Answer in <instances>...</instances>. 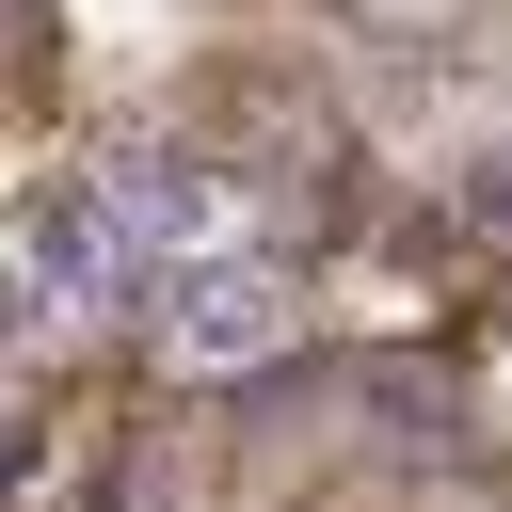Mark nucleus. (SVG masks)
Instances as JSON below:
<instances>
[{
    "mask_svg": "<svg viewBox=\"0 0 512 512\" xmlns=\"http://www.w3.org/2000/svg\"><path fill=\"white\" fill-rule=\"evenodd\" d=\"M16 256H32L48 320H64V304H128V288H144V272H128V240H112V208H96V176H48V192L16 208Z\"/></svg>",
    "mask_w": 512,
    "mask_h": 512,
    "instance_id": "2",
    "label": "nucleus"
},
{
    "mask_svg": "<svg viewBox=\"0 0 512 512\" xmlns=\"http://www.w3.org/2000/svg\"><path fill=\"white\" fill-rule=\"evenodd\" d=\"M32 320H48V288H32V256H16V224H0V352H16Z\"/></svg>",
    "mask_w": 512,
    "mask_h": 512,
    "instance_id": "4",
    "label": "nucleus"
},
{
    "mask_svg": "<svg viewBox=\"0 0 512 512\" xmlns=\"http://www.w3.org/2000/svg\"><path fill=\"white\" fill-rule=\"evenodd\" d=\"M304 336V288H288V256H240V240H208L176 288H160V352L176 368H272Z\"/></svg>",
    "mask_w": 512,
    "mask_h": 512,
    "instance_id": "1",
    "label": "nucleus"
},
{
    "mask_svg": "<svg viewBox=\"0 0 512 512\" xmlns=\"http://www.w3.org/2000/svg\"><path fill=\"white\" fill-rule=\"evenodd\" d=\"M96 208H112L128 272H192V256H208V176H192L176 144H128V160H96Z\"/></svg>",
    "mask_w": 512,
    "mask_h": 512,
    "instance_id": "3",
    "label": "nucleus"
}]
</instances>
